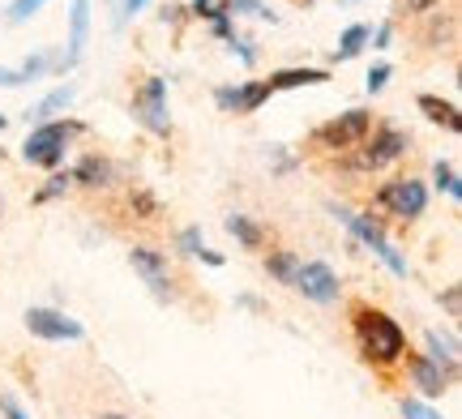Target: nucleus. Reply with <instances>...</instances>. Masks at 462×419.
Segmentation results:
<instances>
[{
  "label": "nucleus",
  "mask_w": 462,
  "mask_h": 419,
  "mask_svg": "<svg viewBox=\"0 0 462 419\" xmlns=\"http://www.w3.org/2000/svg\"><path fill=\"white\" fill-rule=\"evenodd\" d=\"M5 124H9V116H0V129H5Z\"/></svg>",
  "instance_id": "79ce46f5"
},
{
  "label": "nucleus",
  "mask_w": 462,
  "mask_h": 419,
  "mask_svg": "<svg viewBox=\"0 0 462 419\" xmlns=\"http://www.w3.org/2000/svg\"><path fill=\"white\" fill-rule=\"evenodd\" d=\"M291 287H296L304 300H313V304H334L338 300V274H334L326 261H300Z\"/></svg>",
  "instance_id": "6e6552de"
},
{
  "label": "nucleus",
  "mask_w": 462,
  "mask_h": 419,
  "mask_svg": "<svg viewBox=\"0 0 462 419\" xmlns=\"http://www.w3.org/2000/svg\"><path fill=\"white\" fill-rule=\"evenodd\" d=\"M69 185H73V180H69V171H56V176H51L48 185L39 188V193H34V202H51V197H60V193H65Z\"/></svg>",
  "instance_id": "cd10ccee"
},
{
  "label": "nucleus",
  "mask_w": 462,
  "mask_h": 419,
  "mask_svg": "<svg viewBox=\"0 0 462 419\" xmlns=\"http://www.w3.org/2000/svg\"><path fill=\"white\" fill-rule=\"evenodd\" d=\"M330 82L326 68H279L270 73V90H296V86H321Z\"/></svg>",
  "instance_id": "f3484780"
},
{
  "label": "nucleus",
  "mask_w": 462,
  "mask_h": 419,
  "mask_svg": "<svg viewBox=\"0 0 462 419\" xmlns=\"http://www.w3.org/2000/svg\"><path fill=\"white\" fill-rule=\"evenodd\" d=\"M432 22H429V43L432 48H437V43H449V39H454V26H458V22H454V14H441V9H432Z\"/></svg>",
  "instance_id": "b1692460"
},
{
  "label": "nucleus",
  "mask_w": 462,
  "mask_h": 419,
  "mask_svg": "<svg viewBox=\"0 0 462 419\" xmlns=\"http://www.w3.org/2000/svg\"><path fill=\"white\" fill-rule=\"evenodd\" d=\"M338 5H356V0H338Z\"/></svg>",
  "instance_id": "37998d69"
},
{
  "label": "nucleus",
  "mask_w": 462,
  "mask_h": 419,
  "mask_svg": "<svg viewBox=\"0 0 462 419\" xmlns=\"http://www.w3.org/2000/svg\"><path fill=\"white\" fill-rule=\"evenodd\" d=\"M377 205H385L394 218H420L424 214V205H429V188L420 185V180H390V185L377 188Z\"/></svg>",
  "instance_id": "0eeeda50"
},
{
  "label": "nucleus",
  "mask_w": 462,
  "mask_h": 419,
  "mask_svg": "<svg viewBox=\"0 0 462 419\" xmlns=\"http://www.w3.org/2000/svg\"><path fill=\"white\" fill-rule=\"evenodd\" d=\"M198 257L206 261V266H223V252H215V249H201Z\"/></svg>",
  "instance_id": "4c0bfd02"
},
{
  "label": "nucleus",
  "mask_w": 462,
  "mask_h": 419,
  "mask_svg": "<svg viewBox=\"0 0 462 419\" xmlns=\"http://www.w3.org/2000/svg\"><path fill=\"white\" fill-rule=\"evenodd\" d=\"M441 0H407V14H432Z\"/></svg>",
  "instance_id": "e433bc0d"
},
{
  "label": "nucleus",
  "mask_w": 462,
  "mask_h": 419,
  "mask_svg": "<svg viewBox=\"0 0 462 419\" xmlns=\"http://www.w3.org/2000/svg\"><path fill=\"white\" fill-rule=\"evenodd\" d=\"M129 266L142 274V283L159 296V300H171V269H167V257L150 244H133L129 249Z\"/></svg>",
  "instance_id": "1a4fd4ad"
},
{
  "label": "nucleus",
  "mask_w": 462,
  "mask_h": 419,
  "mask_svg": "<svg viewBox=\"0 0 462 419\" xmlns=\"http://www.w3.org/2000/svg\"><path fill=\"white\" fill-rule=\"evenodd\" d=\"M210 9H215V0H193V14L198 17H210Z\"/></svg>",
  "instance_id": "58836bf2"
},
{
  "label": "nucleus",
  "mask_w": 462,
  "mask_h": 419,
  "mask_svg": "<svg viewBox=\"0 0 462 419\" xmlns=\"http://www.w3.org/2000/svg\"><path fill=\"white\" fill-rule=\"evenodd\" d=\"M390 39H394V26H390V22H381L377 31H368V43H373V48H377V51H385V48H390Z\"/></svg>",
  "instance_id": "2f4dec72"
},
{
  "label": "nucleus",
  "mask_w": 462,
  "mask_h": 419,
  "mask_svg": "<svg viewBox=\"0 0 462 419\" xmlns=\"http://www.w3.org/2000/svg\"><path fill=\"white\" fill-rule=\"evenodd\" d=\"M420 112L432 120V124H441L449 133H462V116H458V103L449 99H437V95H420Z\"/></svg>",
  "instance_id": "4468645a"
},
{
  "label": "nucleus",
  "mask_w": 462,
  "mask_h": 419,
  "mask_svg": "<svg viewBox=\"0 0 462 419\" xmlns=\"http://www.w3.org/2000/svg\"><path fill=\"white\" fill-rule=\"evenodd\" d=\"M0 411H5V419H31L26 411H22V406L14 403V398H0Z\"/></svg>",
  "instance_id": "f704fd0d"
},
{
  "label": "nucleus",
  "mask_w": 462,
  "mask_h": 419,
  "mask_svg": "<svg viewBox=\"0 0 462 419\" xmlns=\"http://www.w3.org/2000/svg\"><path fill=\"white\" fill-rule=\"evenodd\" d=\"M265 269H270L279 283L291 287V278H296V269H300V257L291 249H279V252H270V257H265Z\"/></svg>",
  "instance_id": "5701e85b"
},
{
  "label": "nucleus",
  "mask_w": 462,
  "mask_h": 419,
  "mask_svg": "<svg viewBox=\"0 0 462 419\" xmlns=\"http://www.w3.org/2000/svg\"><path fill=\"white\" fill-rule=\"evenodd\" d=\"M429 360L446 372L449 381H454V377H458V338L437 334V330H432V334H429Z\"/></svg>",
  "instance_id": "2eb2a0df"
},
{
  "label": "nucleus",
  "mask_w": 462,
  "mask_h": 419,
  "mask_svg": "<svg viewBox=\"0 0 462 419\" xmlns=\"http://www.w3.org/2000/svg\"><path fill=\"white\" fill-rule=\"evenodd\" d=\"M398 411H402V419H446L441 411H432V406L420 403V398H402V403H398Z\"/></svg>",
  "instance_id": "bb28decb"
},
{
  "label": "nucleus",
  "mask_w": 462,
  "mask_h": 419,
  "mask_svg": "<svg viewBox=\"0 0 462 419\" xmlns=\"http://www.w3.org/2000/svg\"><path fill=\"white\" fill-rule=\"evenodd\" d=\"M142 9H146V0H125V5H120V17H116V26H120L129 14H142Z\"/></svg>",
  "instance_id": "c9c22d12"
},
{
  "label": "nucleus",
  "mask_w": 462,
  "mask_h": 419,
  "mask_svg": "<svg viewBox=\"0 0 462 419\" xmlns=\"http://www.w3.org/2000/svg\"><path fill=\"white\" fill-rule=\"evenodd\" d=\"M99 419H129V415H120V411H107V415H99Z\"/></svg>",
  "instance_id": "a19ab883"
},
{
  "label": "nucleus",
  "mask_w": 462,
  "mask_h": 419,
  "mask_svg": "<svg viewBox=\"0 0 462 419\" xmlns=\"http://www.w3.org/2000/svg\"><path fill=\"white\" fill-rule=\"evenodd\" d=\"M407 146H411V137L402 133V129L381 124L377 133H373V141H364V150L356 154L351 168L356 171H381V168H390V163H398V159L407 154Z\"/></svg>",
  "instance_id": "20e7f679"
},
{
  "label": "nucleus",
  "mask_w": 462,
  "mask_h": 419,
  "mask_svg": "<svg viewBox=\"0 0 462 419\" xmlns=\"http://www.w3.org/2000/svg\"><path fill=\"white\" fill-rule=\"evenodd\" d=\"M26 330L34 338H48V342H78L82 338V321L65 317L60 308H26Z\"/></svg>",
  "instance_id": "9d476101"
},
{
  "label": "nucleus",
  "mask_w": 462,
  "mask_h": 419,
  "mask_svg": "<svg viewBox=\"0 0 462 419\" xmlns=\"http://www.w3.org/2000/svg\"><path fill=\"white\" fill-rule=\"evenodd\" d=\"M73 95H78V90H73V86H69V82H60V86H56V90H48L43 99L34 103L31 112H26V116H31V120H39V124H43V120H51V116H56V112H65L69 103H73Z\"/></svg>",
  "instance_id": "a211bd4d"
},
{
  "label": "nucleus",
  "mask_w": 462,
  "mask_h": 419,
  "mask_svg": "<svg viewBox=\"0 0 462 419\" xmlns=\"http://www.w3.org/2000/svg\"><path fill=\"white\" fill-rule=\"evenodd\" d=\"M48 68H60V56H56V51H34V56H26V65L14 68V86L39 82Z\"/></svg>",
  "instance_id": "6ab92c4d"
},
{
  "label": "nucleus",
  "mask_w": 462,
  "mask_h": 419,
  "mask_svg": "<svg viewBox=\"0 0 462 419\" xmlns=\"http://www.w3.org/2000/svg\"><path fill=\"white\" fill-rule=\"evenodd\" d=\"M129 205H133V210H137V214H146V218H159V202L150 197L146 188H133V193H129Z\"/></svg>",
  "instance_id": "c756f323"
},
{
  "label": "nucleus",
  "mask_w": 462,
  "mask_h": 419,
  "mask_svg": "<svg viewBox=\"0 0 462 419\" xmlns=\"http://www.w3.org/2000/svg\"><path fill=\"white\" fill-rule=\"evenodd\" d=\"M368 133H373V112L351 107V112H343L338 120L321 124V129L313 133V141L317 146H326V150H351V146L368 141Z\"/></svg>",
  "instance_id": "7ed1b4c3"
},
{
  "label": "nucleus",
  "mask_w": 462,
  "mask_h": 419,
  "mask_svg": "<svg viewBox=\"0 0 462 419\" xmlns=\"http://www.w3.org/2000/svg\"><path fill=\"white\" fill-rule=\"evenodd\" d=\"M407 369H411V381H415V389H420L424 398H441V394H446L449 377L432 364L429 355H411V360H407Z\"/></svg>",
  "instance_id": "ddd939ff"
},
{
  "label": "nucleus",
  "mask_w": 462,
  "mask_h": 419,
  "mask_svg": "<svg viewBox=\"0 0 462 419\" xmlns=\"http://www.w3.org/2000/svg\"><path fill=\"white\" fill-rule=\"evenodd\" d=\"M446 313H449V317H458V313H462V291H458V287H449V291H446Z\"/></svg>",
  "instance_id": "72a5a7b5"
},
{
  "label": "nucleus",
  "mask_w": 462,
  "mask_h": 419,
  "mask_svg": "<svg viewBox=\"0 0 462 419\" xmlns=\"http://www.w3.org/2000/svg\"><path fill=\"white\" fill-rule=\"evenodd\" d=\"M390 77H394V68L385 65V60H381V65H373V68H368V82H364V86H368V95H381Z\"/></svg>",
  "instance_id": "7c9ffc66"
},
{
  "label": "nucleus",
  "mask_w": 462,
  "mask_h": 419,
  "mask_svg": "<svg viewBox=\"0 0 462 419\" xmlns=\"http://www.w3.org/2000/svg\"><path fill=\"white\" fill-rule=\"evenodd\" d=\"M227 232L236 235V240H240L245 249H262V240H265V232H262V227H257V223H253L248 214H231V218H227Z\"/></svg>",
  "instance_id": "4be33fe9"
},
{
  "label": "nucleus",
  "mask_w": 462,
  "mask_h": 419,
  "mask_svg": "<svg viewBox=\"0 0 462 419\" xmlns=\"http://www.w3.org/2000/svg\"><path fill=\"white\" fill-rule=\"evenodd\" d=\"M364 43H368V26L364 22H356V26H346L343 39H338V48H334V60L338 65H346V60H356L364 51Z\"/></svg>",
  "instance_id": "aec40b11"
},
{
  "label": "nucleus",
  "mask_w": 462,
  "mask_h": 419,
  "mask_svg": "<svg viewBox=\"0 0 462 419\" xmlns=\"http://www.w3.org/2000/svg\"><path fill=\"white\" fill-rule=\"evenodd\" d=\"M223 9L227 14H248V17H262V22H279V14L262 5V0H223Z\"/></svg>",
  "instance_id": "393cba45"
},
{
  "label": "nucleus",
  "mask_w": 462,
  "mask_h": 419,
  "mask_svg": "<svg viewBox=\"0 0 462 419\" xmlns=\"http://www.w3.org/2000/svg\"><path fill=\"white\" fill-rule=\"evenodd\" d=\"M69 180H78V185H86V188H103L112 180V163H107L103 154H86L82 163L69 171Z\"/></svg>",
  "instance_id": "dca6fc26"
},
{
  "label": "nucleus",
  "mask_w": 462,
  "mask_h": 419,
  "mask_svg": "<svg viewBox=\"0 0 462 419\" xmlns=\"http://www.w3.org/2000/svg\"><path fill=\"white\" fill-rule=\"evenodd\" d=\"M432 180H437V188H441L446 197L462 202V176H458V168H454L449 159H437V163H432Z\"/></svg>",
  "instance_id": "412c9836"
},
{
  "label": "nucleus",
  "mask_w": 462,
  "mask_h": 419,
  "mask_svg": "<svg viewBox=\"0 0 462 419\" xmlns=\"http://www.w3.org/2000/svg\"><path fill=\"white\" fill-rule=\"evenodd\" d=\"M133 112H137V120L146 124L150 133L167 137L171 133V116H167V77H146V82L137 86V95H133Z\"/></svg>",
  "instance_id": "423d86ee"
},
{
  "label": "nucleus",
  "mask_w": 462,
  "mask_h": 419,
  "mask_svg": "<svg viewBox=\"0 0 462 419\" xmlns=\"http://www.w3.org/2000/svg\"><path fill=\"white\" fill-rule=\"evenodd\" d=\"M0 86H14V68H0Z\"/></svg>",
  "instance_id": "ea45409f"
},
{
  "label": "nucleus",
  "mask_w": 462,
  "mask_h": 419,
  "mask_svg": "<svg viewBox=\"0 0 462 419\" xmlns=\"http://www.w3.org/2000/svg\"><path fill=\"white\" fill-rule=\"evenodd\" d=\"M330 210H334L338 218H343L346 227H351V235H356V240H364V244H368V249L377 252V257L385 261V266L394 269L398 278H407V261H402V257L394 252V244L385 240V232H381V223H377V218H368V214H351V210H343V205H330Z\"/></svg>",
  "instance_id": "39448f33"
},
{
  "label": "nucleus",
  "mask_w": 462,
  "mask_h": 419,
  "mask_svg": "<svg viewBox=\"0 0 462 419\" xmlns=\"http://www.w3.org/2000/svg\"><path fill=\"white\" fill-rule=\"evenodd\" d=\"M176 249H180V257H198L206 244H201V232L198 227H184L180 235H176Z\"/></svg>",
  "instance_id": "c85d7f7f"
},
{
  "label": "nucleus",
  "mask_w": 462,
  "mask_h": 419,
  "mask_svg": "<svg viewBox=\"0 0 462 419\" xmlns=\"http://www.w3.org/2000/svg\"><path fill=\"white\" fill-rule=\"evenodd\" d=\"M86 39H90V0H73V9H69V51L60 56L56 73H65V68H73L82 60Z\"/></svg>",
  "instance_id": "f8f14e48"
},
{
  "label": "nucleus",
  "mask_w": 462,
  "mask_h": 419,
  "mask_svg": "<svg viewBox=\"0 0 462 419\" xmlns=\"http://www.w3.org/2000/svg\"><path fill=\"white\" fill-rule=\"evenodd\" d=\"M43 5H48V0H14V5L5 9V22H9V26H22V22H31Z\"/></svg>",
  "instance_id": "a878e982"
},
{
  "label": "nucleus",
  "mask_w": 462,
  "mask_h": 419,
  "mask_svg": "<svg viewBox=\"0 0 462 419\" xmlns=\"http://www.w3.org/2000/svg\"><path fill=\"white\" fill-rule=\"evenodd\" d=\"M231 51H236V56H240L245 65H257V51H253V43H245V39H236V34H231Z\"/></svg>",
  "instance_id": "473e14b6"
},
{
  "label": "nucleus",
  "mask_w": 462,
  "mask_h": 419,
  "mask_svg": "<svg viewBox=\"0 0 462 419\" xmlns=\"http://www.w3.org/2000/svg\"><path fill=\"white\" fill-rule=\"evenodd\" d=\"M274 90L270 82H240V86H218L215 90V103L223 112H236V116H253Z\"/></svg>",
  "instance_id": "9b49d317"
},
{
  "label": "nucleus",
  "mask_w": 462,
  "mask_h": 419,
  "mask_svg": "<svg viewBox=\"0 0 462 419\" xmlns=\"http://www.w3.org/2000/svg\"><path fill=\"white\" fill-rule=\"evenodd\" d=\"M73 133H82L78 120H43V124H34L31 137L22 141V159L34 163V168L56 171L60 163H65V146H69V137Z\"/></svg>",
  "instance_id": "f03ea898"
},
{
  "label": "nucleus",
  "mask_w": 462,
  "mask_h": 419,
  "mask_svg": "<svg viewBox=\"0 0 462 419\" xmlns=\"http://www.w3.org/2000/svg\"><path fill=\"white\" fill-rule=\"evenodd\" d=\"M351 325H356V342H360L364 360L373 369H390V364H402L407 360V334L390 313L381 308H368V304H356L351 308Z\"/></svg>",
  "instance_id": "f257e3e1"
}]
</instances>
